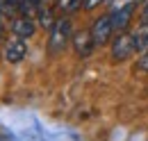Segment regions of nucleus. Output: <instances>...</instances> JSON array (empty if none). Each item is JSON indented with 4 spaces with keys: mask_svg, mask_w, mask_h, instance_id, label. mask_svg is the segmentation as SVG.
I'll return each instance as SVG.
<instances>
[{
    "mask_svg": "<svg viewBox=\"0 0 148 141\" xmlns=\"http://www.w3.org/2000/svg\"><path fill=\"white\" fill-rule=\"evenodd\" d=\"M100 2H105V0H84V9H93V7H98Z\"/></svg>",
    "mask_w": 148,
    "mask_h": 141,
    "instance_id": "9d476101",
    "label": "nucleus"
},
{
    "mask_svg": "<svg viewBox=\"0 0 148 141\" xmlns=\"http://www.w3.org/2000/svg\"><path fill=\"white\" fill-rule=\"evenodd\" d=\"M132 12H134V7L132 5H123V7H119V9H114L112 12V21H114V30H116V34H121V32H125V27H128V23L132 21Z\"/></svg>",
    "mask_w": 148,
    "mask_h": 141,
    "instance_id": "39448f33",
    "label": "nucleus"
},
{
    "mask_svg": "<svg viewBox=\"0 0 148 141\" xmlns=\"http://www.w3.org/2000/svg\"><path fill=\"white\" fill-rule=\"evenodd\" d=\"M37 2H41V0H37Z\"/></svg>",
    "mask_w": 148,
    "mask_h": 141,
    "instance_id": "2eb2a0df",
    "label": "nucleus"
},
{
    "mask_svg": "<svg viewBox=\"0 0 148 141\" xmlns=\"http://www.w3.org/2000/svg\"><path fill=\"white\" fill-rule=\"evenodd\" d=\"M137 2H144V0H137Z\"/></svg>",
    "mask_w": 148,
    "mask_h": 141,
    "instance_id": "4468645a",
    "label": "nucleus"
},
{
    "mask_svg": "<svg viewBox=\"0 0 148 141\" xmlns=\"http://www.w3.org/2000/svg\"><path fill=\"white\" fill-rule=\"evenodd\" d=\"M134 53H139L137 34L134 32H121V34H116L114 43H112V59L114 62H123V59L132 57Z\"/></svg>",
    "mask_w": 148,
    "mask_h": 141,
    "instance_id": "f257e3e1",
    "label": "nucleus"
},
{
    "mask_svg": "<svg viewBox=\"0 0 148 141\" xmlns=\"http://www.w3.org/2000/svg\"><path fill=\"white\" fill-rule=\"evenodd\" d=\"M141 23H148V0L144 5V12H141Z\"/></svg>",
    "mask_w": 148,
    "mask_h": 141,
    "instance_id": "9b49d317",
    "label": "nucleus"
},
{
    "mask_svg": "<svg viewBox=\"0 0 148 141\" xmlns=\"http://www.w3.org/2000/svg\"><path fill=\"white\" fill-rule=\"evenodd\" d=\"M5 62H9V64H18L21 59L27 55V46H25V41L18 39V36H14V39H9L7 43H5Z\"/></svg>",
    "mask_w": 148,
    "mask_h": 141,
    "instance_id": "20e7f679",
    "label": "nucleus"
},
{
    "mask_svg": "<svg viewBox=\"0 0 148 141\" xmlns=\"http://www.w3.org/2000/svg\"><path fill=\"white\" fill-rule=\"evenodd\" d=\"M34 30H37V25H34V21L30 16H18L12 21V32L18 39H30L34 34Z\"/></svg>",
    "mask_w": 148,
    "mask_h": 141,
    "instance_id": "423d86ee",
    "label": "nucleus"
},
{
    "mask_svg": "<svg viewBox=\"0 0 148 141\" xmlns=\"http://www.w3.org/2000/svg\"><path fill=\"white\" fill-rule=\"evenodd\" d=\"M0 41H2V27H0Z\"/></svg>",
    "mask_w": 148,
    "mask_h": 141,
    "instance_id": "ddd939ff",
    "label": "nucleus"
},
{
    "mask_svg": "<svg viewBox=\"0 0 148 141\" xmlns=\"http://www.w3.org/2000/svg\"><path fill=\"white\" fill-rule=\"evenodd\" d=\"M39 14H41V18H39V23H41L43 27H48V30H53V25L57 23V21H53V16H50L53 12H50V9H41Z\"/></svg>",
    "mask_w": 148,
    "mask_h": 141,
    "instance_id": "1a4fd4ad",
    "label": "nucleus"
},
{
    "mask_svg": "<svg viewBox=\"0 0 148 141\" xmlns=\"http://www.w3.org/2000/svg\"><path fill=\"white\" fill-rule=\"evenodd\" d=\"M71 32H73L71 21H69V18H59L55 25H53V30H50L48 50H50V53H62V50L66 48V43L71 41Z\"/></svg>",
    "mask_w": 148,
    "mask_h": 141,
    "instance_id": "f03ea898",
    "label": "nucleus"
},
{
    "mask_svg": "<svg viewBox=\"0 0 148 141\" xmlns=\"http://www.w3.org/2000/svg\"><path fill=\"white\" fill-rule=\"evenodd\" d=\"M139 64H141V68H146V70H148V53L141 57V62H139Z\"/></svg>",
    "mask_w": 148,
    "mask_h": 141,
    "instance_id": "f8f14e48",
    "label": "nucleus"
},
{
    "mask_svg": "<svg viewBox=\"0 0 148 141\" xmlns=\"http://www.w3.org/2000/svg\"><path fill=\"white\" fill-rule=\"evenodd\" d=\"M73 43H75V50H77V55H80V57H87V55H91V50L96 48L89 32H77V34L73 36Z\"/></svg>",
    "mask_w": 148,
    "mask_h": 141,
    "instance_id": "0eeeda50",
    "label": "nucleus"
},
{
    "mask_svg": "<svg viewBox=\"0 0 148 141\" xmlns=\"http://www.w3.org/2000/svg\"><path fill=\"white\" fill-rule=\"evenodd\" d=\"M55 2H57V9H59V12H64V14L75 12V9L82 5V0H55Z\"/></svg>",
    "mask_w": 148,
    "mask_h": 141,
    "instance_id": "6e6552de",
    "label": "nucleus"
},
{
    "mask_svg": "<svg viewBox=\"0 0 148 141\" xmlns=\"http://www.w3.org/2000/svg\"><path fill=\"white\" fill-rule=\"evenodd\" d=\"M89 34H91V41H93L96 48H98V46H105V43L112 39V34H116L112 14H105V16L96 18L93 25H91V30H89Z\"/></svg>",
    "mask_w": 148,
    "mask_h": 141,
    "instance_id": "7ed1b4c3",
    "label": "nucleus"
}]
</instances>
